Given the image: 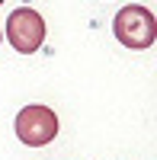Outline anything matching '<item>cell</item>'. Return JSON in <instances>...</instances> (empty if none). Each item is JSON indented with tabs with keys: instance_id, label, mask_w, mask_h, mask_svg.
<instances>
[{
	"instance_id": "6da1fadb",
	"label": "cell",
	"mask_w": 157,
	"mask_h": 160,
	"mask_svg": "<svg viewBox=\"0 0 157 160\" xmlns=\"http://www.w3.org/2000/svg\"><path fill=\"white\" fill-rule=\"evenodd\" d=\"M112 35L119 38V45L132 48V51H148L157 38L154 13L141 3H125L112 19Z\"/></svg>"
},
{
	"instance_id": "7a4b0ae2",
	"label": "cell",
	"mask_w": 157,
	"mask_h": 160,
	"mask_svg": "<svg viewBox=\"0 0 157 160\" xmlns=\"http://www.w3.org/2000/svg\"><path fill=\"white\" fill-rule=\"evenodd\" d=\"M13 131L26 148H45L58 138V115H55V109H48L42 102H29L16 112Z\"/></svg>"
},
{
	"instance_id": "3957f363",
	"label": "cell",
	"mask_w": 157,
	"mask_h": 160,
	"mask_svg": "<svg viewBox=\"0 0 157 160\" xmlns=\"http://www.w3.org/2000/svg\"><path fill=\"white\" fill-rule=\"evenodd\" d=\"M0 29H7V42L19 55H35L45 42V19L32 7H16Z\"/></svg>"
},
{
	"instance_id": "277c9868",
	"label": "cell",
	"mask_w": 157,
	"mask_h": 160,
	"mask_svg": "<svg viewBox=\"0 0 157 160\" xmlns=\"http://www.w3.org/2000/svg\"><path fill=\"white\" fill-rule=\"evenodd\" d=\"M0 42H3V29H0Z\"/></svg>"
},
{
	"instance_id": "5b68a950",
	"label": "cell",
	"mask_w": 157,
	"mask_h": 160,
	"mask_svg": "<svg viewBox=\"0 0 157 160\" xmlns=\"http://www.w3.org/2000/svg\"><path fill=\"white\" fill-rule=\"evenodd\" d=\"M0 3H3V0H0Z\"/></svg>"
}]
</instances>
